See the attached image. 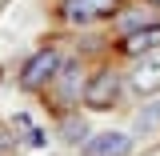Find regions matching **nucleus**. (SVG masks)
Listing matches in <instances>:
<instances>
[{
    "label": "nucleus",
    "instance_id": "obj_4",
    "mask_svg": "<svg viewBox=\"0 0 160 156\" xmlns=\"http://www.w3.org/2000/svg\"><path fill=\"white\" fill-rule=\"evenodd\" d=\"M132 152V136L124 132H100L84 144V156H128Z\"/></svg>",
    "mask_w": 160,
    "mask_h": 156
},
{
    "label": "nucleus",
    "instance_id": "obj_7",
    "mask_svg": "<svg viewBox=\"0 0 160 156\" xmlns=\"http://www.w3.org/2000/svg\"><path fill=\"white\" fill-rule=\"evenodd\" d=\"M60 136L68 140V144H88V140H92L80 112H64V120H60Z\"/></svg>",
    "mask_w": 160,
    "mask_h": 156
},
{
    "label": "nucleus",
    "instance_id": "obj_5",
    "mask_svg": "<svg viewBox=\"0 0 160 156\" xmlns=\"http://www.w3.org/2000/svg\"><path fill=\"white\" fill-rule=\"evenodd\" d=\"M132 88H136L140 96H148V92H156V88H160V60H156V56H148V60H140V64H136V72H132Z\"/></svg>",
    "mask_w": 160,
    "mask_h": 156
},
{
    "label": "nucleus",
    "instance_id": "obj_10",
    "mask_svg": "<svg viewBox=\"0 0 160 156\" xmlns=\"http://www.w3.org/2000/svg\"><path fill=\"white\" fill-rule=\"evenodd\" d=\"M8 144H12V140H8V136H4V132H0V152H4V148H8Z\"/></svg>",
    "mask_w": 160,
    "mask_h": 156
},
{
    "label": "nucleus",
    "instance_id": "obj_9",
    "mask_svg": "<svg viewBox=\"0 0 160 156\" xmlns=\"http://www.w3.org/2000/svg\"><path fill=\"white\" fill-rule=\"evenodd\" d=\"M132 124H136L140 136H152V132H160V100L144 104V108L136 112V120H132Z\"/></svg>",
    "mask_w": 160,
    "mask_h": 156
},
{
    "label": "nucleus",
    "instance_id": "obj_3",
    "mask_svg": "<svg viewBox=\"0 0 160 156\" xmlns=\"http://www.w3.org/2000/svg\"><path fill=\"white\" fill-rule=\"evenodd\" d=\"M116 0H68L64 12L72 24H92V20H104V16H116Z\"/></svg>",
    "mask_w": 160,
    "mask_h": 156
},
{
    "label": "nucleus",
    "instance_id": "obj_1",
    "mask_svg": "<svg viewBox=\"0 0 160 156\" xmlns=\"http://www.w3.org/2000/svg\"><path fill=\"white\" fill-rule=\"evenodd\" d=\"M116 96H120V76H116V72H96V76L84 84V104L96 108V112L112 108Z\"/></svg>",
    "mask_w": 160,
    "mask_h": 156
},
{
    "label": "nucleus",
    "instance_id": "obj_2",
    "mask_svg": "<svg viewBox=\"0 0 160 156\" xmlns=\"http://www.w3.org/2000/svg\"><path fill=\"white\" fill-rule=\"evenodd\" d=\"M60 72V56L52 52V48H44V52H36V56L24 64V76H20V84L24 88H40L44 80H52Z\"/></svg>",
    "mask_w": 160,
    "mask_h": 156
},
{
    "label": "nucleus",
    "instance_id": "obj_6",
    "mask_svg": "<svg viewBox=\"0 0 160 156\" xmlns=\"http://www.w3.org/2000/svg\"><path fill=\"white\" fill-rule=\"evenodd\" d=\"M148 48H160V24H144L140 32H128L124 36V52L128 56H140Z\"/></svg>",
    "mask_w": 160,
    "mask_h": 156
},
{
    "label": "nucleus",
    "instance_id": "obj_8",
    "mask_svg": "<svg viewBox=\"0 0 160 156\" xmlns=\"http://www.w3.org/2000/svg\"><path fill=\"white\" fill-rule=\"evenodd\" d=\"M56 88H60V100H64V104H72V100L80 96V68L76 64H64L56 72Z\"/></svg>",
    "mask_w": 160,
    "mask_h": 156
},
{
    "label": "nucleus",
    "instance_id": "obj_11",
    "mask_svg": "<svg viewBox=\"0 0 160 156\" xmlns=\"http://www.w3.org/2000/svg\"><path fill=\"white\" fill-rule=\"evenodd\" d=\"M152 4H160V0H152Z\"/></svg>",
    "mask_w": 160,
    "mask_h": 156
}]
</instances>
